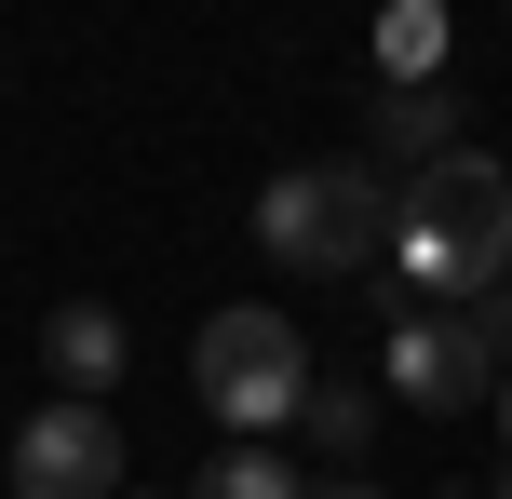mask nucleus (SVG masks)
Returning <instances> with one entry per match:
<instances>
[{
	"mask_svg": "<svg viewBox=\"0 0 512 499\" xmlns=\"http://www.w3.org/2000/svg\"><path fill=\"white\" fill-rule=\"evenodd\" d=\"M378 270L405 284V311H459V297L512 284V162L459 149V162H432V176H405Z\"/></svg>",
	"mask_w": 512,
	"mask_h": 499,
	"instance_id": "1",
	"label": "nucleus"
},
{
	"mask_svg": "<svg viewBox=\"0 0 512 499\" xmlns=\"http://www.w3.org/2000/svg\"><path fill=\"white\" fill-rule=\"evenodd\" d=\"M256 257L297 270V284H378L391 257V189L364 162H297V176L256 189Z\"/></svg>",
	"mask_w": 512,
	"mask_h": 499,
	"instance_id": "2",
	"label": "nucleus"
},
{
	"mask_svg": "<svg viewBox=\"0 0 512 499\" xmlns=\"http://www.w3.org/2000/svg\"><path fill=\"white\" fill-rule=\"evenodd\" d=\"M378 365H391V405H418V419H472V405L499 392V365H512V284L459 297V311H405V324L378 338Z\"/></svg>",
	"mask_w": 512,
	"mask_h": 499,
	"instance_id": "3",
	"label": "nucleus"
},
{
	"mask_svg": "<svg viewBox=\"0 0 512 499\" xmlns=\"http://www.w3.org/2000/svg\"><path fill=\"white\" fill-rule=\"evenodd\" d=\"M189 378H203V419H230L243 446H256V432L297 419V392H310V338H297L283 311H203Z\"/></svg>",
	"mask_w": 512,
	"mask_h": 499,
	"instance_id": "4",
	"label": "nucleus"
},
{
	"mask_svg": "<svg viewBox=\"0 0 512 499\" xmlns=\"http://www.w3.org/2000/svg\"><path fill=\"white\" fill-rule=\"evenodd\" d=\"M14 499H122V432L108 405H41L14 432Z\"/></svg>",
	"mask_w": 512,
	"mask_h": 499,
	"instance_id": "5",
	"label": "nucleus"
},
{
	"mask_svg": "<svg viewBox=\"0 0 512 499\" xmlns=\"http://www.w3.org/2000/svg\"><path fill=\"white\" fill-rule=\"evenodd\" d=\"M41 365H54V405H108V392H122V365H135V338H122L108 297H68V311L41 324Z\"/></svg>",
	"mask_w": 512,
	"mask_h": 499,
	"instance_id": "6",
	"label": "nucleus"
},
{
	"mask_svg": "<svg viewBox=\"0 0 512 499\" xmlns=\"http://www.w3.org/2000/svg\"><path fill=\"white\" fill-rule=\"evenodd\" d=\"M364 135H378L391 176H432V162H459V95H445V81H405V95L364 108Z\"/></svg>",
	"mask_w": 512,
	"mask_h": 499,
	"instance_id": "7",
	"label": "nucleus"
},
{
	"mask_svg": "<svg viewBox=\"0 0 512 499\" xmlns=\"http://www.w3.org/2000/svg\"><path fill=\"white\" fill-rule=\"evenodd\" d=\"M432 68H445V0H391L378 14V95H405Z\"/></svg>",
	"mask_w": 512,
	"mask_h": 499,
	"instance_id": "8",
	"label": "nucleus"
},
{
	"mask_svg": "<svg viewBox=\"0 0 512 499\" xmlns=\"http://www.w3.org/2000/svg\"><path fill=\"white\" fill-rule=\"evenodd\" d=\"M297 432L324 459H364V432H378V392H364V378H310L297 392Z\"/></svg>",
	"mask_w": 512,
	"mask_h": 499,
	"instance_id": "9",
	"label": "nucleus"
},
{
	"mask_svg": "<svg viewBox=\"0 0 512 499\" xmlns=\"http://www.w3.org/2000/svg\"><path fill=\"white\" fill-rule=\"evenodd\" d=\"M189 499H297V459L230 446V459H203V486H189Z\"/></svg>",
	"mask_w": 512,
	"mask_h": 499,
	"instance_id": "10",
	"label": "nucleus"
},
{
	"mask_svg": "<svg viewBox=\"0 0 512 499\" xmlns=\"http://www.w3.org/2000/svg\"><path fill=\"white\" fill-rule=\"evenodd\" d=\"M324 499H391V486H364V473H351V486H324Z\"/></svg>",
	"mask_w": 512,
	"mask_h": 499,
	"instance_id": "11",
	"label": "nucleus"
},
{
	"mask_svg": "<svg viewBox=\"0 0 512 499\" xmlns=\"http://www.w3.org/2000/svg\"><path fill=\"white\" fill-rule=\"evenodd\" d=\"M486 405H499V432H512V365H499V392H486Z\"/></svg>",
	"mask_w": 512,
	"mask_h": 499,
	"instance_id": "12",
	"label": "nucleus"
},
{
	"mask_svg": "<svg viewBox=\"0 0 512 499\" xmlns=\"http://www.w3.org/2000/svg\"><path fill=\"white\" fill-rule=\"evenodd\" d=\"M122 499H149V486H122Z\"/></svg>",
	"mask_w": 512,
	"mask_h": 499,
	"instance_id": "13",
	"label": "nucleus"
}]
</instances>
